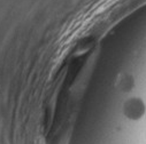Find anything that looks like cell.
<instances>
[{"label": "cell", "mask_w": 146, "mask_h": 144, "mask_svg": "<svg viewBox=\"0 0 146 144\" xmlns=\"http://www.w3.org/2000/svg\"><path fill=\"white\" fill-rule=\"evenodd\" d=\"M146 112V106L141 98L132 97L123 105V115L129 120H139Z\"/></svg>", "instance_id": "1"}, {"label": "cell", "mask_w": 146, "mask_h": 144, "mask_svg": "<svg viewBox=\"0 0 146 144\" xmlns=\"http://www.w3.org/2000/svg\"><path fill=\"white\" fill-rule=\"evenodd\" d=\"M133 87V78L130 76H124L123 80L121 81V89L124 92H129Z\"/></svg>", "instance_id": "2"}]
</instances>
